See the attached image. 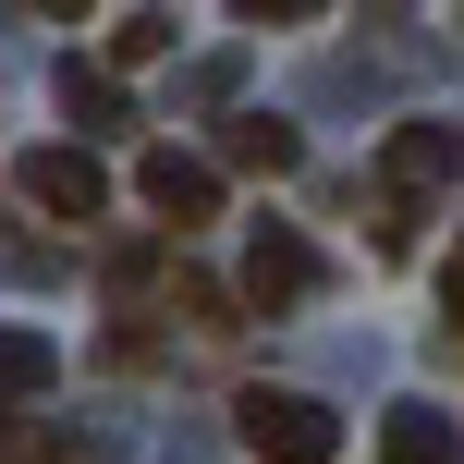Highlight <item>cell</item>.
Listing matches in <instances>:
<instances>
[{
    "label": "cell",
    "mask_w": 464,
    "mask_h": 464,
    "mask_svg": "<svg viewBox=\"0 0 464 464\" xmlns=\"http://www.w3.org/2000/svg\"><path fill=\"white\" fill-rule=\"evenodd\" d=\"M232 416H245V452L256 464H343V416L305 403V392H245Z\"/></svg>",
    "instance_id": "6da1fadb"
},
{
    "label": "cell",
    "mask_w": 464,
    "mask_h": 464,
    "mask_svg": "<svg viewBox=\"0 0 464 464\" xmlns=\"http://www.w3.org/2000/svg\"><path fill=\"white\" fill-rule=\"evenodd\" d=\"M135 196H147L171 232H196V220H220V160H196V147H147V160H135Z\"/></svg>",
    "instance_id": "7a4b0ae2"
},
{
    "label": "cell",
    "mask_w": 464,
    "mask_h": 464,
    "mask_svg": "<svg viewBox=\"0 0 464 464\" xmlns=\"http://www.w3.org/2000/svg\"><path fill=\"white\" fill-rule=\"evenodd\" d=\"M13 184L37 196L49 220H98V208H111V171H98L86 147H24V160H13Z\"/></svg>",
    "instance_id": "3957f363"
},
{
    "label": "cell",
    "mask_w": 464,
    "mask_h": 464,
    "mask_svg": "<svg viewBox=\"0 0 464 464\" xmlns=\"http://www.w3.org/2000/svg\"><path fill=\"white\" fill-rule=\"evenodd\" d=\"M232 294H245L256 318H281V305H305V294H318V256H305V232L256 220V245H245V281H232Z\"/></svg>",
    "instance_id": "277c9868"
},
{
    "label": "cell",
    "mask_w": 464,
    "mask_h": 464,
    "mask_svg": "<svg viewBox=\"0 0 464 464\" xmlns=\"http://www.w3.org/2000/svg\"><path fill=\"white\" fill-rule=\"evenodd\" d=\"M379 171H392V196H428V184H452V171H464V135H452V122H392Z\"/></svg>",
    "instance_id": "5b68a950"
},
{
    "label": "cell",
    "mask_w": 464,
    "mask_h": 464,
    "mask_svg": "<svg viewBox=\"0 0 464 464\" xmlns=\"http://www.w3.org/2000/svg\"><path fill=\"white\" fill-rule=\"evenodd\" d=\"M379 464H452V416H440V403H392Z\"/></svg>",
    "instance_id": "8992f818"
},
{
    "label": "cell",
    "mask_w": 464,
    "mask_h": 464,
    "mask_svg": "<svg viewBox=\"0 0 464 464\" xmlns=\"http://www.w3.org/2000/svg\"><path fill=\"white\" fill-rule=\"evenodd\" d=\"M220 160H232V171H294V122L245 111V122H232V135H220Z\"/></svg>",
    "instance_id": "52a82bcc"
},
{
    "label": "cell",
    "mask_w": 464,
    "mask_h": 464,
    "mask_svg": "<svg viewBox=\"0 0 464 464\" xmlns=\"http://www.w3.org/2000/svg\"><path fill=\"white\" fill-rule=\"evenodd\" d=\"M62 379V343L49 330H0V392H49Z\"/></svg>",
    "instance_id": "ba28073f"
},
{
    "label": "cell",
    "mask_w": 464,
    "mask_h": 464,
    "mask_svg": "<svg viewBox=\"0 0 464 464\" xmlns=\"http://www.w3.org/2000/svg\"><path fill=\"white\" fill-rule=\"evenodd\" d=\"M160 49H171V13H122V24H111V62H122V73L160 62Z\"/></svg>",
    "instance_id": "9c48e42d"
},
{
    "label": "cell",
    "mask_w": 464,
    "mask_h": 464,
    "mask_svg": "<svg viewBox=\"0 0 464 464\" xmlns=\"http://www.w3.org/2000/svg\"><path fill=\"white\" fill-rule=\"evenodd\" d=\"M62 98H73V111H86V122H111V111H122V86H111V73H86V62L62 73Z\"/></svg>",
    "instance_id": "30bf717a"
},
{
    "label": "cell",
    "mask_w": 464,
    "mask_h": 464,
    "mask_svg": "<svg viewBox=\"0 0 464 464\" xmlns=\"http://www.w3.org/2000/svg\"><path fill=\"white\" fill-rule=\"evenodd\" d=\"M0 464H62V440H49V428H13V416H0Z\"/></svg>",
    "instance_id": "8fae6325"
},
{
    "label": "cell",
    "mask_w": 464,
    "mask_h": 464,
    "mask_svg": "<svg viewBox=\"0 0 464 464\" xmlns=\"http://www.w3.org/2000/svg\"><path fill=\"white\" fill-rule=\"evenodd\" d=\"M440 294H452V318H464V245H452V269H440Z\"/></svg>",
    "instance_id": "7c38bea8"
}]
</instances>
